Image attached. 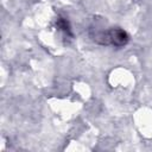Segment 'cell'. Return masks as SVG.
<instances>
[{
    "label": "cell",
    "mask_w": 152,
    "mask_h": 152,
    "mask_svg": "<svg viewBox=\"0 0 152 152\" xmlns=\"http://www.w3.org/2000/svg\"><path fill=\"white\" fill-rule=\"evenodd\" d=\"M89 36L97 44L113 45L115 48H122L129 40L128 33L121 27H109L106 30L104 28H97L96 26L90 27Z\"/></svg>",
    "instance_id": "1"
},
{
    "label": "cell",
    "mask_w": 152,
    "mask_h": 152,
    "mask_svg": "<svg viewBox=\"0 0 152 152\" xmlns=\"http://www.w3.org/2000/svg\"><path fill=\"white\" fill-rule=\"evenodd\" d=\"M57 27L64 33V36L72 38V33H71V28H70L69 21H68L65 18H59V19L57 20Z\"/></svg>",
    "instance_id": "2"
}]
</instances>
